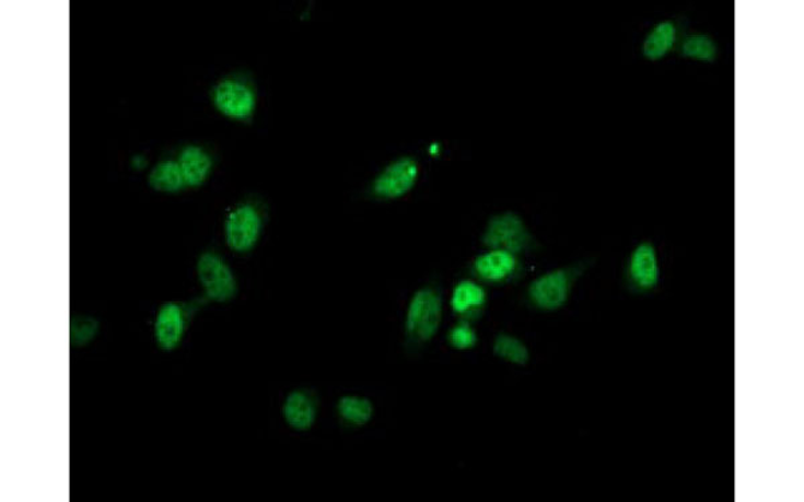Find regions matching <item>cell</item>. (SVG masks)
<instances>
[{
  "instance_id": "obj_14",
  "label": "cell",
  "mask_w": 804,
  "mask_h": 502,
  "mask_svg": "<svg viewBox=\"0 0 804 502\" xmlns=\"http://www.w3.org/2000/svg\"><path fill=\"white\" fill-rule=\"evenodd\" d=\"M488 304L486 287L476 280H462L451 295V308L458 320L474 323L481 318Z\"/></svg>"
},
{
  "instance_id": "obj_10",
  "label": "cell",
  "mask_w": 804,
  "mask_h": 502,
  "mask_svg": "<svg viewBox=\"0 0 804 502\" xmlns=\"http://www.w3.org/2000/svg\"><path fill=\"white\" fill-rule=\"evenodd\" d=\"M688 16L677 15L656 23L642 40L641 54L649 62L663 61L676 54L684 35L689 32Z\"/></svg>"
},
{
  "instance_id": "obj_2",
  "label": "cell",
  "mask_w": 804,
  "mask_h": 502,
  "mask_svg": "<svg viewBox=\"0 0 804 502\" xmlns=\"http://www.w3.org/2000/svg\"><path fill=\"white\" fill-rule=\"evenodd\" d=\"M595 261L597 258L582 259L573 265L541 273L527 287V306L544 313L563 308L569 303L578 280L595 265Z\"/></svg>"
},
{
  "instance_id": "obj_16",
  "label": "cell",
  "mask_w": 804,
  "mask_h": 502,
  "mask_svg": "<svg viewBox=\"0 0 804 502\" xmlns=\"http://www.w3.org/2000/svg\"><path fill=\"white\" fill-rule=\"evenodd\" d=\"M719 45L710 34L688 32L684 35L677 56L689 61L714 63L719 58Z\"/></svg>"
},
{
  "instance_id": "obj_7",
  "label": "cell",
  "mask_w": 804,
  "mask_h": 502,
  "mask_svg": "<svg viewBox=\"0 0 804 502\" xmlns=\"http://www.w3.org/2000/svg\"><path fill=\"white\" fill-rule=\"evenodd\" d=\"M661 280L660 258L656 245L643 241L636 245L624 267V284L630 294L649 295Z\"/></svg>"
},
{
  "instance_id": "obj_15",
  "label": "cell",
  "mask_w": 804,
  "mask_h": 502,
  "mask_svg": "<svg viewBox=\"0 0 804 502\" xmlns=\"http://www.w3.org/2000/svg\"><path fill=\"white\" fill-rule=\"evenodd\" d=\"M148 185L160 194H180L188 189L176 157L161 159L148 175Z\"/></svg>"
},
{
  "instance_id": "obj_12",
  "label": "cell",
  "mask_w": 804,
  "mask_h": 502,
  "mask_svg": "<svg viewBox=\"0 0 804 502\" xmlns=\"http://www.w3.org/2000/svg\"><path fill=\"white\" fill-rule=\"evenodd\" d=\"M176 159L188 189L202 187L217 165L214 153L201 143H187L178 151Z\"/></svg>"
},
{
  "instance_id": "obj_18",
  "label": "cell",
  "mask_w": 804,
  "mask_h": 502,
  "mask_svg": "<svg viewBox=\"0 0 804 502\" xmlns=\"http://www.w3.org/2000/svg\"><path fill=\"white\" fill-rule=\"evenodd\" d=\"M493 355L504 362L526 366L529 362V351L523 340L508 332H500L493 340Z\"/></svg>"
},
{
  "instance_id": "obj_3",
  "label": "cell",
  "mask_w": 804,
  "mask_h": 502,
  "mask_svg": "<svg viewBox=\"0 0 804 502\" xmlns=\"http://www.w3.org/2000/svg\"><path fill=\"white\" fill-rule=\"evenodd\" d=\"M211 103L220 115L252 124L258 106V89L248 70H234L220 78L210 91Z\"/></svg>"
},
{
  "instance_id": "obj_6",
  "label": "cell",
  "mask_w": 804,
  "mask_h": 502,
  "mask_svg": "<svg viewBox=\"0 0 804 502\" xmlns=\"http://www.w3.org/2000/svg\"><path fill=\"white\" fill-rule=\"evenodd\" d=\"M208 303L205 296L190 302L164 303L154 318V340L163 351L178 349L188 331L190 322L201 307Z\"/></svg>"
},
{
  "instance_id": "obj_5",
  "label": "cell",
  "mask_w": 804,
  "mask_h": 502,
  "mask_svg": "<svg viewBox=\"0 0 804 502\" xmlns=\"http://www.w3.org/2000/svg\"><path fill=\"white\" fill-rule=\"evenodd\" d=\"M481 244L487 249L508 250L517 256L540 249V244L524 223L523 218L511 211L493 214L487 221L481 235Z\"/></svg>"
},
{
  "instance_id": "obj_4",
  "label": "cell",
  "mask_w": 804,
  "mask_h": 502,
  "mask_svg": "<svg viewBox=\"0 0 804 502\" xmlns=\"http://www.w3.org/2000/svg\"><path fill=\"white\" fill-rule=\"evenodd\" d=\"M268 219L265 201L252 196L232 207L224 219V238L235 254L253 253L258 245Z\"/></svg>"
},
{
  "instance_id": "obj_11",
  "label": "cell",
  "mask_w": 804,
  "mask_h": 502,
  "mask_svg": "<svg viewBox=\"0 0 804 502\" xmlns=\"http://www.w3.org/2000/svg\"><path fill=\"white\" fill-rule=\"evenodd\" d=\"M473 273L480 283L504 285L522 279L524 266L521 256L508 250L488 249L474 260Z\"/></svg>"
},
{
  "instance_id": "obj_20",
  "label": "cell",
  "mask_w": 804,
  "mask_h": 502,
  "mask_svg": "<svg viewBox=\"0 0 804 502\" xmlns=\"http://www.w3.org/2000/svg\"><path fill=\"white\" fill-rule=\"evenodd\" d=\"M446 340L452 349L466 351L476 348V345L479 343V335L473 323L458 320L455 326H452Z\"/></svg>"
},
{
  "instance_id": "obj_8",
  "label": "cell",
  "mask_w": 804,
  "mask_h": 502,
  "mask_svg": "<svg viewBox=\"0 0 804 502\" xmlns=\"http://www.w3.org/2000/svg\"><path fill=\"white\" fill-rule=\"evenodd\" d=\"M196 273L208 302L228 303L237 295L234 271L222 255L214 250L202 253L196 261Z\"/></svg>"
},
{
  "instance_id": "obj_1",
  "label": "cell",
  "mask_w": 804,
  "mask_h": 502,
  "mask_svg": "<svg viewBox=\"0 0 804 502\" xmlns=\"http://www.w3.org/2000/svg\"><path fill=\"white\" fill-rule=\"evenodd\" d=\"M443 314V292L439 285L428 284L415 292L404 323L405 349L410 354L432 342L442 327Z\"/></svg>"
},
{
  "instance_id": "obj_9",
  "label": "cell",
  "mask_w": 804,
  "mask_h": 502,
  "mask_svg": "<svg viewBox=\"0 0 804 502\" xmlns=\"http://www.w3.org/2000/svg\"><path fill=\"white\" fill-rule=\"evenodd\" d=\"M419 175L420 167L417 160L404 155L392 161L375 176L371 184V195L381 201L401 199L416 187Z\"/></svg>"
},
{
  "instance_id": "obj_17",
  "label": "cell",
  "mask_w": 804,
  "mask_h": 502,
  "mask_svg": "<svg viewBox=\"0 0 804 502\" xmlns=\"http://www.w3.org/2000/svg\"><path fill=\"white\" fill-rule=\"evenodd\" d=\"M337 412L345 425L362 428L373 420L374 405L365 397L343 396L338 399Z\"/></svg>"
},
{
  "instance_id": "obj_13",
  "label": "cell",
  "mask_w": 804,
  "mask_h": 502,
  "mask_svg": "<svg viewBox=\"0 0 804 502\" xmlns=\"http://www.w3.org/2000/svg\"><path fill=\"white\" fill-rule=\"evenodd\" d=\"M319 411L318 394L312 388H296L286 397L282 415L286 423L296 432H307L317 422Z\"/></svg>"
},
{
  "instance_id": "obj_19",
  "label": "cell",
  "mask_w": 804,
  "mask_h": 502,
  "mask_svg": "<svg viewBox=\"0 0 804 502\" xmlns=\"http://www.w3.org/2000/svg\"><path fill=\"white\" fill-rule=\"evenodd\" d=\"M100 323L93 316L74 315L70 320V345L83 348L97 337Z\"/></svg>"
}]
</instances>
